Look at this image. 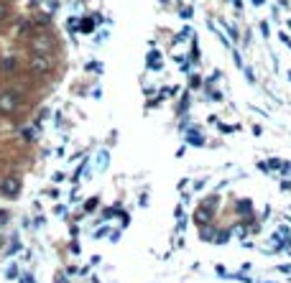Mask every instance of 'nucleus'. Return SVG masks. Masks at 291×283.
Masks as SVG:
<instances>
[{
  "mask_svg": "<svg viewBox=\"0 0 291 283\" xmlns=\"http://www.w3.org/2000/svg\"><path fill=\"white\" fill-rule=\"evenodd\" d=\"M82 31H84V33H89V31H95V23H92L89 18H84V21H82Z\"/></svg>",
  "mask_w": 291,
  "mask_h": 283,
  "instance_id": "obj_9",
  "label": "nucleus"
},
{
  "mask_svg": "<svg viewBox=\"0 0 291 283\" xmlns=\"http://www.w3.org/2000/svg\"><path fill=\"white\" fill-rule=\"evenodd\" d=\"M161 56H158V51H151L148 54V67H156V69H161V62H158Z\"/></svg>",
  "mask_w": 291,
  "mask_h": 283,
  "instance_id": "obj_5",
  "label": "nucleus"
},
{
  "mask_svg": "<svg viewBox=\"0 0 291 283\" xmlns=\"http://www.w3.org/2000/svg\"><path fill=\"white\" fill-rule=\"evenodd\" d=\"M194 219H197V222H199V224H205V222H210V212H207V210H205V207H202V210H199V212H197V217H194Z\"/></svg>",
  "mask_w": 291,
  "mask_h": 283,
  "instance_id": "obj_8",
  "label": "nucleus"
},
{
  "mask_svg": "<svg viewBox=\"0 0 291 283\" xmlns=\"http://www.w3.org/2000/svg\"><path fill=\"white\" fill-rule=\"evenodd\" d=\"M5 15H8V5H5V3H0V21H3Z\"/></svg>",
  "mask_w": 291,
  "mask_h": 283,
  "instance_id": "obj_12",
  "label": "nucleus"
},
{
  "mask_svg": "<svg viewBox=\"0 0 291 283\" xmlns=\"http://www.w3.org/2000/svg\"><path fill=\"white\" fill-rule=\"evenodd\" d=\"M227 31H230V36H232V39L238 41V36H240V33H238V28H232V26H227Z\"/></svg>",
  "mask_w": 291,
  "mask_h": 283,
  "instance_id": "obj_13",
  "label": "nucleus"
},
{
  "mask_svg": "<svg viewBox=\"0 0 291 283\" xmlns=\"http://www.w3.org/2000/svg\"><path fill=\"white\" fill-rule=\"evenodd\" d=\"M189 141H192V143H197V145H199V143H202V136H199V133H189Z\"/></svg>",
  "mask_w": 291,
  "mask_h": 283,
  "instance_id": "obj_11",
  "label": "nucleus"
},
{
  "mask_svg": "<svg viewBox=\"0 0 291 283\" xmlns=\"http://www.w3.org/2000/svg\"><path fill=\"white\" fill-rule=\"evenodd\" d=\"M0 245H3V237H0Z\"/></svg>",
  "mask_w": 291,
  "mask_h": 283,
  "instance_id": "obj_18",
  "label": "nucleus"
},
{
  "mask_svg": "<svg viewBox=\"0 0 291 283\" xmlns=\"http://www.w3.org/2000/svg\"><path fill=\"white\" fill-rule=\"evenodd\" d=\"M0 69H3V71H13V69H15V59H13V56H8V59H3V64H0Z\"/></svg>",
  "mask_w": 291,
  "mask_h": 283,
  "instance_id": "obj_7",
  "label": "nucleus"
},
{
  "mask_svg": "<svg viewBox=\"0 0 291 283\" xmlns=\"http://www.w3.org/2000/svg\"><path fill=\"white\" fill-rule=\"evenodd\" d=\"M281 41H284V44H286V46H289V49H291V39H289V36H286V33H281Z\"/></svg>",
  "mask_w": 291,
  "mask_h": 283,
  "instance_id": "obj_16",
  "label": "nucleus"
},
{
  "mask_svg": "<svg viewBox=\"0 0 291 283\" xmlns=\"http://www.w3.org/2000/svg\"><path fill=\"white\" fill-rule=\"evenodd\" d=\"M18 105H21V95L15 89H5L0 95V112H13Z\"/></svg>",
  "mask_w": 291,
  "mask_h": 283,
  "instance_id": "obj_1",
  "label": "nucleus"
},
{
  "mask_svg": "<svg viewBox=\"0 0 291 283\" xmlns=\"http://www.w3.org/2000/svg\"><path fill=\"white\" fill-rule=\"evenodd\" d=\"M87 69H89V71H102V64H97V62H89V64H87Z\"/></svg>",
  "mask_w": 291,
  "mask_h": 283,
  "instance_id": "obj_10",
  "label": "nucleus"
},
{
  "mask_svg": "<svg viewBox=\"0 0 291 283\" xmlns=\"http://www.w3.org/2000/svg\"><path fill=\"white\" fill-rule=\"evenodd\" d=\"M31 49H33L36 54H46V56H49L51 49H54V41H51V36L44 33V36H36V39L31 41Z\"/></svg>",
  "mask_w": 291,
  "mask_h": 283,
  "instance_id": "obj_2",
  "label": "nucleus"
},
{
  "mask_svg": "<svg viewBox=\"0 0 291 283\" xmlns=\"http://www.w3.org/2000/svg\"><path fill=\"white\" fill-rule=\"evenodd\" d=\"M0 192H3L5 197H15V194L21 192V181H18L15 176H8V179L0 181Z\"/></svg>",
  "mask_w": 291,
  "mask_h": 283,
  "instance_id": "obj_3",
  "label": "nucleus"
},
{
  "mask_svg": "<svg viewBox=\"0 0 291 283\" xmlns=\"http://www.w3.org/2000/svg\"><path fill=\"white\" fill-rule=\"evenodd\" d=\"M97 168H100V171L107 168V150H100V156H97Z\"/></svg>",
  "mask_w": 291,
  "mask_h": 283,
  "instance_id": "obj_6",
  "label": "nucleus"
},
{
  "mask_svg": "<svg viewBox=\"0 0 291 283\" xmlns=\"http://www.w3.org/2000/svg\"><path fill=\"white\" fill-rule=\"evenodd\" d=\"M240 210H243V214H248V210H250V202H240Z\"/></svg>",
  "mask_w": 291,
  "mask_h": 283,
  "instance_id": "obj_14",
  "label": "nucleus"
},
{
  "mask_svg": "<svg viewBox=\"0 0 291 283\" xmlns=\"http://www.w3.org/2000/svg\"><path fill=\"white\" fill-rule=\"evenodd\" d=\"M49 67H51V62H49L46 54H33V59H31V69L36 71V74H44Z\"/></svg>",
  "mask_w": 291,
  "mask_h": 283,
  "instance_id": "obj_4",
  "label": "nucleus"
},
{
  "mask_svg": "<svg viewBox=\"0 0 291 283\" xmlns=\"http://www.w3.org/2000/svg\"><path fill=\"white\" fill-rule=\"evenodd\" d=\"M84 207H87V210H95V207H97V199H89V202H87Z\"/></svg>",
  "mask_w": 291,
  "mask_h": 283,
  "instance_id": "obj_15",
  "label": "nucleus"
},
{
  "mask_svg": "<svg viewBox=\"0 0 291 283\" xmlns=\"http://www.w3.org/2000/svg\"><path fill=\"white\" fill-rule=\"evenodd\" d=\"M253 5H263V0H253Z\"/></svg>",
  "mask_w": 291,
  "mask_h": 283,
  "instance_id": "obj_17",
  "label": "nucleus"
}]
</instances>
